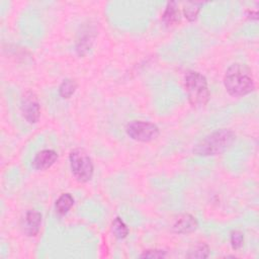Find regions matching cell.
Wrapping results in <instances>:
<instances>
[{"instance_id": "cell-1", "label": "cell", "mask_w": 259, "mask_h": 259, "mask_svg": "<svg viewBox=\"0 0 259 259\" xmlns=\"http://www.w3.org/2000/svg\"><path fill=\"white\" fill-rule=\"evenodd\" d=\"M224 85L228 93L235 97L247 95L255 89L251 70L242 64H233L228 68L224 77Z\"/></svg>"}, {"instance_id": "cell-2", "label": "cell", "mask_w": 259, "mask_h": 259, "mask_svg": "<svg viewBox=\"0 0 259 259\" xmlns=\"http://www.w3.org/2000/svg\"><path fill=\"white\" fill-rule=\"evenodd\" d=\"M236 139L231 130L222 128L211 133L200 140L193 148V153L197 156H215L227 151Z\"/></svg>"}, {"instance_id": "cell-3", "label": "cell", "mask_w": 259, "mask_h": 259, "mask_svg": "<svg viewBox=\"0 0 259 259\" xmlns=\"http://www.w3.org/2000/svg\"><path fill=\"white\" fill-rule=\"evenodd\" d=\"M184 84L188 100L194 107L205 105L209 99V90L207 81L203 75L198 72L188 71L184 78Z\"/></svg>"}, {"instance_id": "cell-4", "label": "cell", "mask_w": 259, "mask_h": 259, "mask_svg": "<svg viewBox=\"0 0 259 259\" xmlns=\"http://www.w3.org/2000/svg\"><path fill=\"white\" fill-rule=\"evenodd\" d=\"M73 175L79 182H87L93 176V163L88 153L81 148L74 149L69 156Z\"/></svg>"}, {"instance_id": "cell-5", "label": "cell", "mask_w": 259, "mask_h": 259, "mask_svg": "<svg viewBox=\"0 0 259 259\" xmlns=\"http://www.w3.org/2000/svg\"><path fill=\"white\" fill-rule=\"evenodd\" d=\"M127 136L138 142L148 143L159 136V127L149 121L134 120L126 125Z\"/></svg>"}, {"instance_id": "cell-6", "label": "cell", "mask_w": 259, "mask_h": 259, "mask_svg": "<svg viewBox=\"0 0 259 259\" xmlns=\"http://www.w3.org/2000/svg\"><path fill=\"white\" fill-rule=\"evenodd\" d=\"M21 112L29 123H35L39 119L40 105L37 96L30 90L25 91L21 97Z\"/></svg>"}, {"instance_id": "cell-7", "label": "cell", "mask_w": 259, "mask_h": 259, "mask_svg": "<svg viewBox=\"0 0 259 259\" xmlns=\"http://www.w3.org/2000/svg\"><path fill=\"white\" fill-rule=\"evenodd\" d=\"M41 225V214L37 210L30 209L25 213L23 221V231L29 237H34L39 232Z\"/></svg>"}, {"instance_id": "cell-8", "label": "cell", "mask_w": 259, "mask_h": 259, "mask_svg": "<svg viewBox=\"0 0 259 259\" xmlns=\"http://www.w3.org/2000/svg\"><path fill=\"white\" fill-rule=\"evenodd\" d=\"M57 160L58 154L56 151L51 149L42 150L35 155L32 161V167L36 170H46L54 165Z\"/></svg>"}, {"instance_id": "cell-9", "label": "cell", "mask_w": 259, "mask_h": 259, "mask_svg": "<svg viewBox=\"0 0 259 259\" xmlns=\"http://www.w3.org/2000/svg\"><path fill=\"white\" fill-rule=\"evenodd\" d=\"M197 228V221L191 214L185 213L178 218L173 225V231L178 234H187L195 231Z\"/></svg>"}, {"instance_id": "cell-10", "label": "cell", "mask_w": 259, "mask_h": 259, "mask_svg": "<svg viewBox=\"0 0 259 259\" xmlns=\"http://www.w3.org/2000/svg\"><path fill=\"white\" fill-rule=\"evenodd\" d=\"M162 19L168 26L174 25L180 21V11L177 7L176 2H169L163 13Z\"/></svg>"}, {"instance_id": "cell-11", "label": "cell", "mask_w": 259, "mask_h": 259, "mask_svg": "<svg viewBox=\"0 0 259 259\" xmlns=\"http://www.w3.org/2000/svg\"><path fill=\"white\" fill-rule=\"evenodd\" d=\"M93 38H94V36L92 35L91 31L88 29L83 31L80 34V36L76 42V50L80 56L85 55L90 50L92 42H93Z\"/></svg>"}, {"instance_id": "cell-12", "label": "cell", "mask_w": 259, "mask_h": 259, "mask_svg": "<svg viewBox=\"0 0 259 259\" xmlns=\"http://www.w3.org/2000/svg\"><path fill=\"white\" fill-rule=\"evenodd\" d=\"M74 204V198L70 193H63L56 201V211L60 215L66 214Z\"/></svg>"}, {"instance_id": "cell-13", "label": "cell", "mask_w": 259, "mask_h": 259, "mask_svg": "<svg viewBox=\"0 0 259 259\" xmlns=\"http://www.w3.org/2000/svg\"><path fill=\"white\" fill-rule=\"evenodd\" d=\"M77 82L74 79H65L59 86V94L62 98H70L77 89Z\"/></svg>"}, {"instance_id": "cell-14", "label": "cell", "mask_w": 259, "mask_h": 259, "mask_svg": "<svg viewBox=\"0 0 259 259\" xmlns=\"http://www.w3.org/2000/svg\"><path fill=\"white\" fill-rule=\"evenodd\" d=\"M111 231L115 238L121 240L128 235V229L120 218H115L111 225Z\"/></svg>"}, {"instance_id": "cell-15", "label": "cell", "mask_w": 259, "mask_h": 259, "mask_svg": "<svg viewBox=\"0 0 259 259\" xmlns=\"http://www.w3.org/2000/svg\"><path fill=\"white\" fill-rule=\"evenodd\" d=\"M209 255V247L205 243H199L193 247V249L189 250L186 257L187 258H207Z\"/></svg>"}, {"instance_id": "cell-16", "label": "cell", "mask_w": 259, "mask_h": 259, "mask_svg": "<svg viewBox=\"0 0 259 259\" xmlns=\"http://www.w3.org/2000/svg\"><path fill=\"white\" fill-rule=\"evenodd\" d=\"M231 246L234 250H238L242 247L243 243H244V234L241 231H233L231 233Z\"/></svg>"}, {"instance_id": "cell-17", "label": "cell", "mask_w": 259, "mask_h": 259, "mask_svg": "<svg viewBox=\"0 0 259 259\" xmlns=\"http://www.w3.org/2000/svg\"><path fill=\"white\" fill-rule=\"evenodd\" d=\"M199 12V7L197 6V3H189L187 7L184 8V14L185 17L189 21H193L196 19L197 14Z\"/></svg>"}, {"instance_id": "cell-18", "label": "cell", "mask_w": 259, "mask_h": 259, "mask_svg": "<svg viewBox=\"0 0 259 259\" xmlns=\"http://www.w3.org/2000/svg\"><path fill=\"white\" fill-rule=\"evenodd\" d=\"M166 251L159 249H149L141 254V258H164L166 257Z\"/></svg>"}]
</instances>
